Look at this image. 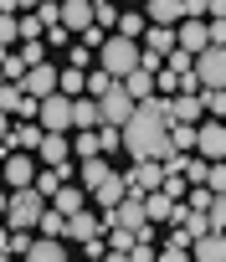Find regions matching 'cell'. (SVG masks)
Instances as JSON below:
<instances>
[{
  "label": "cell",
  "instance_id": "cell-1",
  "mask_svg": "<svg viewBox=\"0 0 226 262\" xmlns=\"http://www.w3.org/2000/svg\"><path fill=\"white\" fill-rule=\"evenodd\" d=\"M129 160H165L170 155V98H144L124 123Z\"/></svg>",
  "mask_w": 226,
  "mask_h": 262
},
{
  "label": "cell",
  "instance_id": "cell-2",
  "mask_svg": "<svg viewBox=\"0 0 226 262\" xmlns=\"http://www.w3.org/2000/svg\"><path fill=\"white\" fill-rule=\"evenodd\" d=\"M139 62H144V52H139V41H129V36H119L113 31L103 47H98V67L103 72H113V77H129V72H139Z\"/></svg>",
  "mask_w": 226,
  "mask_h": 262
},
{
  "label": "cell",
  "instance_id": "cell-3",
  "mask_svg": "<svg viewBox=\"0 0 226 262\" xmlns=\"http://www.w3.org/2000/svg\"><path fill=\"white\" fill-rule=\"evenodd\" d=\"M47 216V195L36 190V185H26V190H11V211H6V221H11V231H36V221Z\"/></svg>",
  "mask_w": 226,
  "mask_h": 262
},
{
  "label": "cell",
  "instance_id": "cell-4",
  "mask_svg": "<svg viewBox=\"0 0 226 262\" xmlns=\"http://www.w3.org/2000/svg\"><path fill=\"white\" fill-rule=\"evenodd\" d=\"M36 123L47 128V134H67V128H72V98H67V93H52V98H41V108H36Z\"/></svg>",
  "mask_w": 226,
  "mask_h": 262
},
{
  "label": "cell",
  "instance_id": "cell-5",
  "mask_svg": "<svg viewBox=\"0 0 226 262\" xmlns=\"http://www.w3.org/2000/svg\"><path fill=\"white\" fill-rule=\"evenodd\" d=\"M195 155H200V160H211V165H221V160H226V118H206V123H200Z\"/></svg>",
  "mask_w": 226,
  "mask_h": 262
},
{
  "label": "cell",
  "instance_id": "cell-6",
  "mask_svg": "<svg viewBox=\"0 0 226 262\" xmlns=\"http://www.w3.org/2000/svg\"><path fill=\"white\" fill-rule=\"evenodd\" d=\"M195 82L200 88H226V47H206L195 57Z\"/></svg>",
  "mask_w": 226,
  "mask_h": 262
},
{
  "label": "cell",
  "instance_id": "cell-7",
  "mask_svg": "<svg viewBox=\"0 0 226 262\" xmlns=\"http://www.w3.org/2000/svg\"><path fill=\"white\" fill-rule=\"evenodd\" d=\"M0 170H6V185L11 190H26V185H36V160L31 155H21V149H6V165H0Z\"/></svg>",
  "mask_w": 226,
  "mask_h": 262
},
{
  "label": "cell",
  "instance_id": "cell-8",
  "mask_svg": "<svg viewBox=\"0 0 226 262\" xmlns=\"http://www.w3.org/2000/svg\"><path fill=\"white\" fill-rule=\"evenodd\" d=\"M124 180H129V190L149 195V190H160V185H165V160H134V170H129Z\"/></svg>",
  "mask_w": 226,
  "mask_h": 262
},
{
  "label": "cell",
  "instance_id": "cell-9",
  "mask_svg": "<svg viewBox=\"0 0 226 262\" xmlns=\"http://www.w3.org/2000/svg\"><path fill=\"white\" fill-rule=\"evenodd\" d=\"M98 108H103V123H113V128H124V123L134 118V108H139V103H134V98L124 93V82H119V88H113L108 98H98Z\"/></svg>",
  "mask_w": 226,
  "mask_h": 262
},
{
  "label": "cell",
  "instance_id": "cell-10",
  "mask_svg": "<svg viewBox=\"0 0 226 262\" xmlns=\"http://www.w3.org/2000/svg\"><path fill=\"white\" fill-rule=\"evenodd\" d=\"M21 88H26L31 98H52V93L62 88V67H52V62H41V67H31V72L21 77Z\"/></svg>",
  "mask_w": 226,
  "mask_h": 262
},
{
  "label": "cell",
  "instance_id": "cell-11",
  "mask_svg": "<svg viewBox=\"0 0 226 262\" xmlns=\"http://www.w3.org/2000/svg\"><path fill=\"white\" fill-rule=\"evenodd\" d=\"M62 26H67L72 36L93 31V26H98V16H93V0H62Z\"/></svg>",
  "mask_w": 226,
  "mask_h": 262
},
{
  "label": "cell",
  "instance_id": "cell-12",
  "mask_svg": "<svg viewBox=\"0 0 226 262\" xmlns=\"http://www.w3.org/2000/svg\"><path fill=\"white\" fill-rule=\"evenodd\" d=\"M175 41H180V52H190V57H200V52L211 47V26H206V21H180V31H175Z\"/></svg>",
  "mask_w": 226,
  "mask_h": 262
},
{
  "label": "cell",
  "instance_id": "cell-13",
  "mask_svg": "<svg viewBox=\"0 0 226 262\" xmlns=\"http://www.w3.org/2000/svg\"><path fill=\"white\" fill-rule=\"evenodd\" d=\"M103 231H108V221L93 216L87 206H82L77 216H67V236H72V242H93V236H103Z\"/></svg>",
  "mask_w": 226,
  "mask_h": 262
},
{
  "label": "cell",
  "instance_id": "cell-14",
  "mask_svg": "<svg viewBox=\"0 0 226 262\" xmlns=\"http://www.w3.org/2000/svg\"><path fill=\"white\" fill-rule=\"evenodd\" d=\"M149 26H180L185 21V0H144Z\"/></svg>",
  "mask_w": 226,
  "mask_h": 262
},
{
  "label": "cell",
  "instance_id": "cell-15",
  "mask_svg": "<svg viewBox=\"0 0 226 262\" xmlns=\"http://www.w3.org/2000/svg\"><path fill=\"white\" fill-rule=\"evenodd\" d=\"M190 257L195 262H226V231H206L190 242Z\"/></svg>",
  "mask_w": 226,
  "mask_h": 262
},
{
  "label": "cell",
  "instance_id": "cell-16",
  "mask_svg": "<svg viewBox=\"0 0 226 262\" xmlns=\"http://www.w3.org/2000/svg\"><path fill=\"white\" fill-rule=\"evenodd\" d=\"M41 139H47V128H41V123H31V118H21V123L11 128V144H6V149L31 155V149H41Z\"/></svg>",
  "mask_w": 226,
  "mask_h": 262
},
{
  "label": "cell",
  "instance_id": "cell-17",
  "mask_svg": "<svg viewBox=\"0 0 226 262\" xmlns=\"http://www.w3.org/2000/svg\"><path fill=\"white\" fill-rule=\"evenodd\" d=\"M200 93H175L170 98V123H200Z\"/></svg>",
  "mask_w": 226,
  "mask_h": 262
},
{
  "label": "cell",
  "instance_id": "cell-18",
  "mask_svg": "<svg viewBox=\"0 0 226 262\" xmlns=\"http://www.w3.org/2000/svg\"><path fill=\"white\" fill-rule=\"evenodd\" d=\"M195 139H200V123H170V155H195Z\"/></svg>",
  "mask_w": 226,
  "mask_h": 262
},
{
  "label": "cell",
  "instance_id": "cell-19",
  "mask_svg": "<svg viewBox=\"0 0 226 262\" xmlns=\"http://www.w3.org/2000/svg\"><path fill=\"white\" fill-rule=\"evenodd\" d=\"M124 93H129L134 103H144V98H154V93H160V82H154V72H149V67H139V72H129V77H124Z\"/></svg>",
  "mask_w": 226,
  "mask_h": 262
},
{
  "label": "cell",
  "instance_id": "cell-20",
  "mask_svg": "<svg viewBox=\"0 0 226 262\" xmlns=\"http://www.w3.org/2000/svg\"><path fill=\"white\" fill-rule=\"evenodd\" d=\"M72 128H103L98 98H72Z\"/></svg>",
  "mask_w": 226,
  "mask_h": 262
},
{
  "label": "cell",
  "instance_id": "cell-21",
  "mask_svg": "<svg viewBox=\"0 0 226 262\" xmlns=\"http://www.w3.org/2000/svg\"><path fill=\"white\" fill-rule=\"evenodd\" d=\"M36 155H41V165H67V160H72V139H67V134H47Z\"/></svg>",
  "mask_w": 226,
  "mask_h": 262
},
{
  "label": "cell",
  "instance_id": "cell-22",
  "mask_svg": "<svg viewBox=\"0 0 226 262\" xmlns=\"http://www.w3.org/2000/svg\"><path fill=\"white\" fill-rule=\"evenodd\" d=\"M124 195H129V180H124V175H108V180H103V185L93 190V201H98L103 211H113V206H119Z\"/></svg>",
  "mask_w": 226,
  "mask_h": 262
},
{
  "label": "cell",
  "instance_id": "cell-23",
  "mask_svg": "<svg viewBox=\"0 0 226 262\" xmlns=\"http://www.w3.org/2000/svg\"><path fill=\"white\" fill-rule=\"evenodd\" d=\"M180 41H175V26H149L144 31V52H154V57H170Z\"/></svg>",
  "mask_w": 226,
  "mask_h": 262
},
{
  "label": "cell",
  "instance_id": "cell-24",
  "mask_svg": "<svg viewBox=\"0 0 226 262\" xmlns=\"http://www.w3.org/2000/svg\"><path fill=\"white\" fill-rule=\"evenodd\" d=\"M52 206H57L62 216H77V211L87 206V190H82V185H62V190L52 195Z\"/></svg>",
  "mask_w": 226,
  "mask_h": 262
},
{
  "label": "cell",
  "instance_id": "cell-25",
  "mask_svg": "<svg viewBox=\"0 0 226 262\" xmlns=\"http://www.w3.org/2000/svg\"><path fill=\"white\" fill-rule=\"evenodd\" d=\"M26 262H67V247H62V242H52V236H36V242H31V252H26Z\"/></svg>",
  "mask_w": 226,
  "mask_h": 262
},
{
  "label": "cell",
  "instance_id": "cell-26",
  "mask_svg": "<svg viewBox=\"0 0 226 262\" xmlns=\"http://www.w3.org/2000/svg\"><path fill=\"white\" fill-rule=\"evenodd\" d=\"M77 175H82V190L93 195V190H98V185H103V180H108L113 170H108V160L98 155V160H82V170H77Z\"/></svg>",
  "mask_w": 226,
  "mask_h": 262
},
{
  "label": "cell",
  "instance_id": "cell-27",
  "mask_svg": "<svg viewBox=\"0 0 226 262\" xmlns=\"http://www.w3.org/2000/svg\"><path fill=\"white\" fill-rule=\"evenodd\" d=\"M175 206H180V201H170L165 190H149V195H144V216H149V221H170Z\"/></svg>",
  "mask_w": 226,
  "mask_h": 262
},
{
  "label": "cell",
  "instance_id": "cell-28",
  "mask_svg": "<svg viewBox=\"0 0 226 262\" xmlns=\"http://www.w3.org/2000/svg\"><path fill=\"white\" fill-rule=\"evenodd\" d=\"M72 155H77V160H98V155H103L98 128H77V134H72Z\"/></svg>",
  "mask_w": 226,
  "mask_h": 262
},
{
  "label": "cell",
  "instance_id": "cell-29",
  "mask_svg": "<svg viewBox=\"0 0 226 262\" xmlns=\"http://www.w3.org/2000/svg\"><path fill=\"white\" fill-rule=\"evenodd\" d=\"M36 236H52V242H62V236H67V216H62L57 206H47V216L36 221Z\"/></svg>",
  "mask_w": 226,
  "mask_h": 262
},
{
  "label": "cell",
  "instance_id": "cell-30",
  "mask_svg": "<svg viewBox=\"0 0 226 262\" xmlns=\"http://www.w3.org/2000/svg\"><path fill=\"white\" fill-rule=\"evenodd\" d=\"M144 31H149V16H144V11H124V16H119V36H129V41H139Z\"/></svg>",
  "mask_w": 226,
  "mask_h": 262
},
{
  "label": "cell",
  "instance_id": "cell-31",
  "mask_svg": "<svg viewBox=\"0 0 226 262\" xmlns=\"http://www.w3.org/2000/svg\"><path fill=\"white\" fill-rule=\"evenodd\" d=\"M57 93L82 98V93H87V72H82V67H62V88H57Z\"/></svg>",
  "mask_w": 226,
  "mask_h": 262
},
{
  "label": "cell",
  "instance_id": "cell-32",
  "mask_svg": "<svg viewBox=\"0 0 226 262\" xmlns=\"http://www.w3.org/2000/svg\"><path fill=\"white\" fill-rule=\"evenodd\" d=\"M113 88H119V77H113V72H103V67L87 72V98H108Z\"/></svg>",
  "mask_w": 226,
  "mask_h": 262
},
{
  "label": "cell",
  "instance_id": "cell-33",
  "mask_svg": "<svg viewBox=\"0 0 226 262\" xmlns=\"http://www.w3.org/2000/svg\"><path fill=\"white\" fill-rule=\"evenodd\" d=\"M200 108L211 118H226V88H200Z\"/></svg>",
  "mask_w": 226,
  "mask_h": 262
},
{
  "label": "cell",
  "instance_id": "cell-34",
  "mask_svg": "<svg viewBox=\"0 0 226 262\" xmlns=\"http://www.w3.org/2000/svg\"><path fill=\"white\" fill-rule=\"evenodd\" d=\"M93 16H98L103 31H119V16H124V11L113 6V0H93Z\"/></svg>",
  "mask_w": 226,
  "mask_h": 262
},
{
  "label": "cell",
  "instance_id": "cell-35",
  "mask_svg": "<svg viewBox=\"0 0 226 262\" xmlns=\"http://www.w3.org/2000/svg\"><path fill=\"white\" fill-rule=\"evenodd\" d=\"M11 41H21V16L0 11V47H11Z\"/></svg>",
  "mask_w": 226,
  "mask_h": 262
},
{
  "label": "cell",
  "instance_id": "cell-36",
  "mask_svg": "<svg viewBox=\"0 0 226 262\" xmlns=\"http://www.w3.org/2000/svg\"><path fill=\"white\" fill-rule=\"evenodd\" d=\"M206 190H211V195H226V160H221V165H211V175H206Z\"/></svg>",
  "mask_w": 226,
  "mask_h": 262
},
{
  "label": "cell",
  "instance_id": "cell-37",
  "mask_svg": "<svg viewBox=\"0 0 226 262\" xmlns=\"http://www.w3.org/2000/svg\"><path fill=\"white\" fill-rule=\"evenodd\" d=\"M206 221H211V231H226V195H216V201H211Z\"/></svg>",
  "mask_w": 226,
  "mask_h": 262
},
{
  "label": "cell",
  "instance_id": "cell-38",
  "mask_svg": "<svg viewBox=\"0 0 226 262\" xmlns=\"http://www.w3.org/2000/svg\"><path fill=\"white\" fill-rule=\"evenodd\" d=\"M41 31H47V21H41V16H21V41H36Z\"/></svg>",
  "mask_w": 226,
  "mask_h": 262
},
{
  "label": "cell",
  "instance_id": "cell-39",
  "mask_svg": "<svg viewBox=\"0 0 226 262\" xmlns=\"http://www.w3.org/2000/svg\"><path fill=\"white\" fill-rule=\"evenodd\" d=\"M98 144H103V149H119V144H124V128L103 123V128H98Z\"/></svg>",
  "mask_w": 226,
  "mask_h": 262
},
{
  "label": "cell",
  "instance_id": "cell-40",
  "mask_svg": "<svg viewBox=\"0 0 226 262\" xmlns=\"http://www.w3.org/2000/svg\"><path fill=\"white\" fill-rule=\"evenodd\" d=\"M31 242H36L31 231H11V257H26V252H31Z\"/></svg>",
  "mask_w": 226,
  "mask_h": 262
},
{
  "label": "cell",
  "instance_id": "cell-41",
  "mask_svg": "<svg viewBox=\"0 0 226 262\" xmlns=\"http://www.w3.org/2000/svg\"><path fill=\"white\" fill-rule=\"evenodd\" d=\"M160 262H195V257H190V247H180V242H170V247L160 252Z\"/></svg>",
  "mask_w": 226,
  "mask_h": 262
},
{
  "label": "cell",
  "instance_id": "cell-42",
  "mask_svg": "<svg viewBox=\"0 0 226 262\" xmlns=\"http://www.w3.org/2000/svg\"><path fill=\"white\" fill-rule=\"evenodd\" d=\"M211 16V0H185V21H206Z\"/></svg>",
  "mask_w": 226,
  "mask_h": 262
},
{
  "label": "cell",
  "instance_id": "cell-43",
  "mask_svg": "<svg viewBox=\"0 0 226 262\" xmlns=\"http://www.w3.org/2000/svg\"><path fill=\"white\" fill-rule=\"evenodd\" d=\"M67 57H72V67H82V72H87V62H93V47H82V41H77V47H67Z\"/></svg>",
  "mask_w": 226,
  "mask_h": 262
},
{
  "label": "cell",
  "instance_id": "cell-44",
  "mask_svg": "<svg viewBox=\"0 0 226 262\" xmlns=\"http://www.w3.org/2000/svg\"><path fill=\"white\" fill-rule=\"evenodd\" d=\"M211 201H216V195H211V190H206V185H200V190H195V195H190V211H200V216H206V211H211Z\"/></svg>",
  "mask_w": 226,
  "mask_h": 262
},
{
  "label": "cell",
  "instance_id": "cell-45",
  "mask_svg": "<svg viewBox=\"0 0 226 262\" xmlns=\"http://www.w3.org/2000/svg\"><path fill=\"white\" fill-rule=\"evenodd\" d=\"M211 26V47H226V21H206Z\"/></svg>",
  "mask_w": 226,
  "mask_h": 262
},
{
  "label": "cell",
  "instance_id": "cell-46",
  "mask_svg": "<svg viewBox=\"0 0 226 262\" xmlns=\"http://www.w3.org/2000/svg\"><path fill=\"white\" fill-rule=\"evenodd\" d=\"M6 144H11V113L0 108V149H6Z\"/></svg>",
  "mask_w": 226,
  "mask_h": 262
},
{
  "label": "cell",
  "instance_id": "cell-47",
  "mask_svg": "<svg viewBox=\"0 0 226 262\" xmlns=\"http://www.w3.org/2000/svg\"><path fill=\"white\" fill-rule=\"evenodd\" d=\"M211 21H226V0H211Z\"/></svg>",
  "mask_w": 226,
  "mask_h": 262
},
{
  "label": "cell",
  "instance_id": "cell-48",
  "mask_svg": "<svg viewBox=\"0 0 226 262\" xmlns=\"http://www.w3.org/2000/svg\"><path fill=\"white\" fill-rule=\"evenodd\" d=\"M103 262H134V252H113V247H108V257H103Z\"/></svg>",
  "mask_w": 226,
  "mask_h": 262
},
{
  "label": "cell",
  "instance_id": "cell-49",
  "mask_svg": "<svg viewBox=\"0 0 226 262\" xmlns=\"http://www.w3.org/2000/svg\"><path fill=\"white\" fill-rule=\"evenodd\" d=\"M47 0H16V11H41Z\"/></svg>",
  "mask_w": 226,
  "mask_h": 262
},
{
  "label": "cell",
  "instance_id": "cell-50",
  "mask_svg": "<svg viewBox=\"0 0 226 262\" xmlns=\"http://www.w3.org/2000/svg\"><path fill=\"white\" fill-rule=\"evenodd\" d=\"M11 211V190H0V216H6Z\"/></svg>",
  "mask_w": 226,
  "mask_h": 262
},
{
  "label": "cell",
  "instance_id": "cell-51",
  "mask_svg": "<svg viewBox=\"0 0 226 262\" xmlns=\"http://www.w3.org/2000/svg\"><path fill=\"white\" fill-rule=\"evenodd\" d=\"M6 82H11V77H6V67H0V88H6Z\"/></svg>",
  "mask_w": 226,
  "mask_h": 262
},
{
  "label": "cell",
  "instance_id": "cell-52",
  "mask_svg": "<svg viewBox=\"0 0 226 262\" xmlns=\"http://www.w3.org/2000/svg\"><path fill=\"white\" fill-rule=\"evenodd\" d=\"M0 262H11V252H6V247H0Z\"/></svg>",
  "mask_w": 226,
  "mask_h": 262
}]
</instances>
